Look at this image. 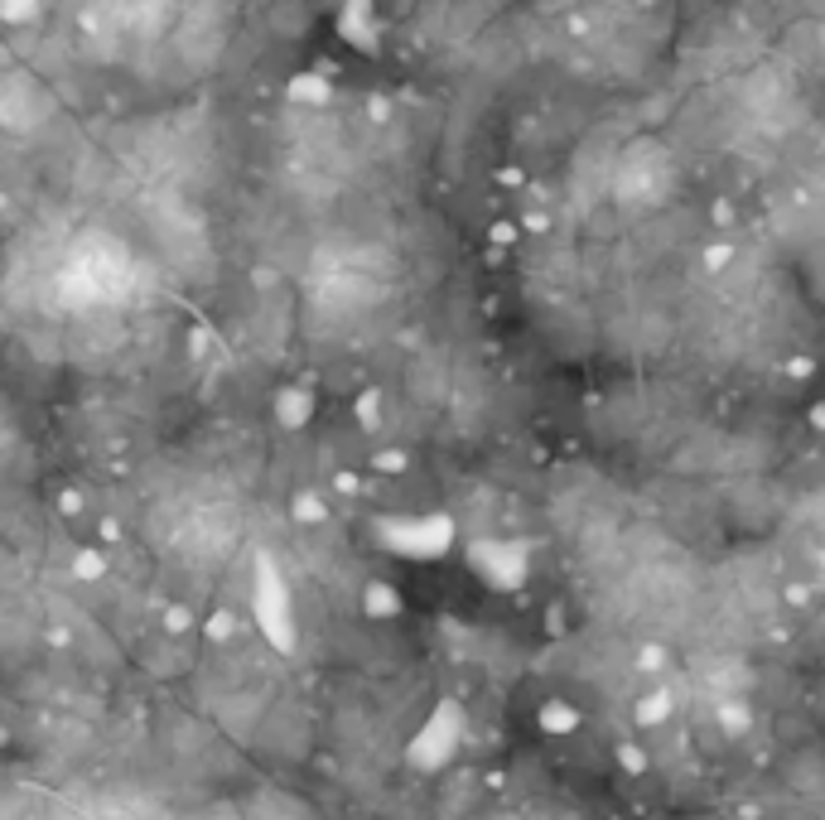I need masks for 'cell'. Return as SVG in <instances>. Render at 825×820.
I'll use <instances>...</instances> for the list:
<instances>
[{
    "mask_svg": "<svg viewBox=\"0 0 825 820\" xmlns=\"http://www.w3.org/2000/svg\"><path fill=\"white\" fill-rule=\"evenodd\" d=\"M0 15L10 20V25H25L39 15V0H0Z\"/></svg>",
    "mask_w": 825,
    "mask_h": 820,
    "instance_id": "cell-3",
    "label": "cell"
},
{
    "mask_svg": "<svg viewBox=\"0 0 825 820\" xmlns=\"http://www.w3.org/2000/svg\"><path fill=\"white\" fill-rule=\"evenodd\" d=\"M338 39L358 54H382V15L377 0H338Z\"/></svg>",
    "mask_w": 825,
    "mask_h": 820,
    "instance_id": "cell-1",
    "label": "cell"
},
{
    "mask_svg": "<svg viewBox=\"0 0 825 820\" xmlns=\"http://www.w3.org/2000/svg\"><path fill=\"white\" fill-rule=\"evenodd\" d=\"M285 92H290V102H300V107H324L333 102V82L324 73H295V78L285 82Z\"/></svg>",
    "mask_w": 825,
    "mask_h": 820,
    "instance_id": "cell-2",
    "label": "cell"
}]
</instances>
